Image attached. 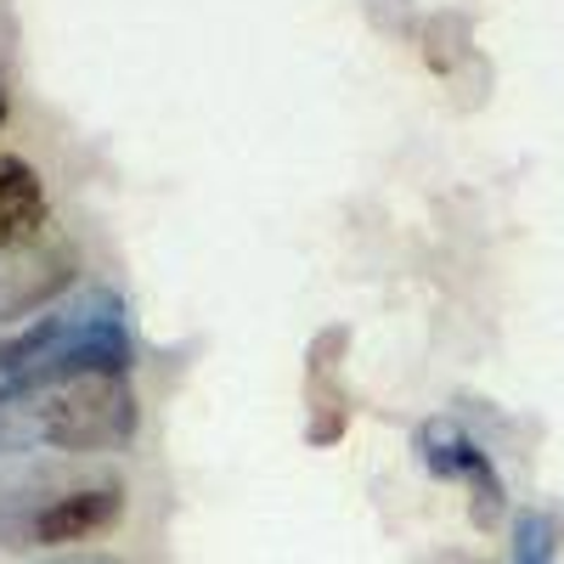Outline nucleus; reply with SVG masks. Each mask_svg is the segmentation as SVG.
<instances>
[{"mask_svg":"<svg viewBox=\"0 0 564 564\" xmlns=\"http://www.w3.org/2000/svg\"><path fill=\"white\" fill-rule=\"evenodd\" d=\"M135 435L130 334L108 300L45 311L0 339V457L108 452Z\"/></svg>","mask_w":564,"mask_h":564,"instance_id":"obj_1","label":"nucleus"},{"mask_svg":"<svg viewBox=\"0 0 564 564\" xmlns=\"http://www.w3.org/2000/svg\"><path fill=\"white\" fill-rule=\"evenodd\" d=\"M124 513V486L119 480H90V486H63L52 497H23L0 508V547H68L113 531Z\"/></svg>","mask_w":564,"mask_h":564,"instance_id":"obj_2","label":"nucleus"},{"mask_svg":"<svg viewBox=\"0 0 564 564\" xmlns=\"http://www.w3.org/2000/svg\"><path fill=\"white\" fill-rule=\"evenodd\" d=\"M417 457H423V468H430L435 480H463L468 491H475V513L491 525L497 520V508H502V480H497V468H491V457L468 441L452 417H430L417 430Z\"/></svg>","mask_w":564,"mask_h":564,"instance_id":"obj_3","label":"nucleus"},{"mask_svg":"<svg viewBox=\"0 0 564 564\" xmlns=\"http://www.w3.org/2000/svg\"><path fill=\"white\" fill-rule=\"evenodd\" d=\"M45 220H52V198H45L40 170L18 153H0V254L34 243Z\"/></svg>","mask_w":564,"mask_h":564,"instance_id":"obj_4","label":"nucleus"},{"mask_svg":"<svg viewBox=\"0 0 564 564\" xmlns=\"http://www.w3.org/2000/svg\"><path fill=\"white\" fill-rule=\"evenodd\" d=\"M508 564H558V520L553 513H520L513 520Z\"/></svg>","mask_w":564,"mask_h":564,"instance_id":"obj_5","label":"nucleus"},{"mask_svg":"<svg viewBox=\"0 0 564 564\" xmlns=\"http://www.w3.org/2000/svg\"><path fill=\"white\" fill-rule=\"evenodd\" d=\"M63 564H108V558H63Z\"/></svg>","mask_w":564,"mask_h":564,"instance_id":"obj_6","label":"nucleus"},{"mask_svg":"<svg viewBox=\"0 0 564 564\" xmlns=\"http://www.w3.org/2000/svg\"><path fill=\"white\" fill-rule=\"evenodd\" d=\"M0 119H7V97H0Z\"/></svg>","mask_w":564,"mask_h":564,"instance_id":"obj_7","label":"nucleus"}]
</instances>
